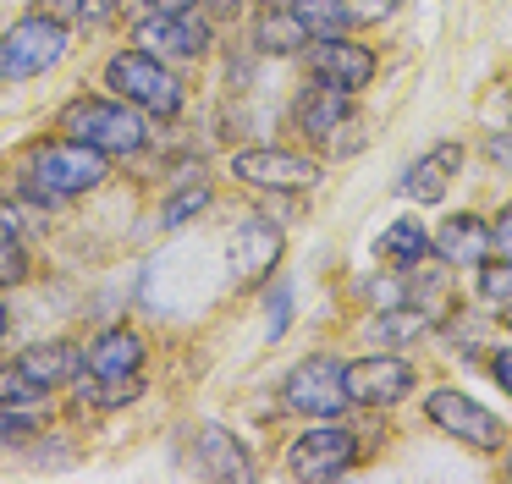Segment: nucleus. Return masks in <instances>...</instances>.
<instances>
[{
  "mask_svg": "<svg viewBox=\"0 0 512 484\" xmlns=\"http://www.w3.org/2000/svg\"><path fill=\"white\" fill-rule=\"evenodd\" d=\"M61 127H67V138L89 143L100 154H138L149 143L144 110L127 105V99H78V105H67Z\"/></svg>",
  "mask_w": 512,
  "mask_h": 484,
  "instance_id": "1",
  "label": "nucleus"
},
{
  "mask_svg": "<svg viewBox=\"0 0 512 484\" xmlns=\"http://www.w3.org/2000/svg\"><path fill=\"white\" fill-rule=\"evenodd\" d=\"M105 83H111V94H122L127 105L144 110V116H177L182 110V83L160 66V55H149V50L111 55Z\"/></svg>",
  "mask_w": 512,
  "mask_h": 484,
  "instance_id": "2",
  "label": "nucleus"
},
{
  "mask_svg": "<svg viewBox=\"0 0 512 484\" xmlns=\"http://www.w3.org/2000/svg\"><path fill=\"white\" fill-rule=\"evenodd\" d=\"M72 33L61 17H45V11H28L12 28L0 33V72L6 77H39L67 55Z\"/></svg>",
  "mask_w": 512,
  "mask_h": 484,
  "instance_id": "3",
  "label": "nucleus"
},
{
  "mask_svg": "<svg viewBox=\"0 0 512 484\" xmlns=\"http://www.w3.org/2000/svg\"><path fill=\"white\" fill-rule=\"evenodd\" d=\"M281 402L292 407V413L303 418H320V424H331L336 413H347V369L336 358H303L298 369L287 374V391H281Z\"/></svg>",
  "mask_w": 512,
  "mask_h": 484,
  "instance_id": "4",
  "label": "nucleus"
},
{
  "mask_svg": "<svg viewBox=\"0 0 512 484\" xmlns=\"http://www.w3.org/2000/svg\"><path fill=\"white\" fill-rule=\"evenodd\" d=\"M105 171H111V154L89 149V143H45V149L34 154V182L50 187L56 198H72V193H89V187L105 182Z\"/></svg>",
  "mask_w": 512,
  "mask_h": 484,
  "instance_id": "5",
  "label": "nucleus"
},
{
  "mask_svg": "<svg viewBox=\"0 0 512 484\" xmlns=\"http://www.w3.org/2000/svg\"><path fill=\"white\" fill-rule=\"evenodd\" d=\"M424 413H430V424H435V429H446V435H457L463 446L501 451V440H507V429H501V418L490 413V407H479L474 396L452 391V385H441V391H430V402H424Z\"/></svg>",
  "mask_w": 512,
  "mask_h": 484,
  "instance_id": "6",
  "label": "nucleus"
},
{
  "mask_svg": "<svg viewBox=\"0 0 512 484\" xmlns=\"http://www.w3.org/2000/svg\"><path fill=\"white\" fill-rule=\"evenodd\" d=\"M232 176L259 193H303V187L320 182V160H303L287 149H243L232 154Z\"/></svg>",
  "mask_w": 512,
  "mask_h": 484,
  "instance_id": "7",
  "label": "nucleus"
},
{
  "mask_svg": "<svg viewBox=\"0 0 512 484\" xmlns=\"http://www.w3.org/2000/svg\"><path fill=\"white\" fill-rule=\"evenodd\" d=\"M358 457V435L342 424H320V429H303L287 451V468L303 473V479H342Z\"/></svg>",
  "mask_w": 512,
  "mask_h": 484,
  "instance_id": "8",
  "label": "nucleus"
},
{
  "mask_svg": "<svg viewBox=\"0 0 512 484\" xmlns=\"http://www.w3.org/2000/svg\"><path fill=\"white\" fill-rule=\"evenodd\" d=\"M413 391V369L408 358H358L347 363V396L364 407H391Z\"/></svg>",
  "mask_w": 512,
  "mask_h": 484,
  "instance_id": "9",
  "label": "nucleus"
},
{
  "mask_svg": "<svg viewBox=\"0 0 512 484\" xmlns=\"http://www.w3.org/2000/svg\"><path fill=\"white\" fill-rule=\"evenodd\" d=\"M309 66H314V77H325V83H342V88H369V77H375V55L364 50V44H353V39H320L309 50Z\"/></svg>",
  "mask_w": 512,
  "mask_h": 484,
  "instance_id": "10",
  "label": "nucleus"
},
{
  "mask_svg": "<svg viewBox=\"0 0 512 484\" xmlns=\"http://www.w3.org/2000/svg\"><path fill=\"white\" fill-rule=\"evenodd\" d=\"M204 44H210V28L204 22H193L188 11H160V17H144L138 22V50L149 55H204Z\"/></svg>",
  "mask_w": 512,
  "mask_h": 484,
  "instance_id": "11",
  "label": "nucleus"
},
{
  "mask_svg": "<svg viewBox=\"0 0 512 484\" xmlns=\"http://www.w3.org/2000/svg\"><path fill=\"white\" fill-rule=\"evenodd\" d=\"M144 369V336L127 325L105 330V336L89 341V352H83V374H100V380H127V374Z\"/></svg>",
  "mask_w": 512,
  "mask_h": 484,
  "instance_id": "12",
  "label": "nucleus"
},
{
  "mask_svg": "<svg viewBox=\"0 0 512 484\" xmlns=\"http://www.w3.org/2000/svg\"><path fill=\"white\" fill-rule=\"evenodd\" d=\"M281 259V226L276 220H243V226L232 231V270L243 275V281H254V275L276 270Z\"/></svg>",
  "mask_w": 512,
  "mask_h": 484,
  "instance_id": "13",
  "label": "nucleus"
},
{
  "mask_svg": "<svg viewBox=\"0 0 512 484\" xmlns=\"http://www.w3.org/2000/svg\"><path fill=\"white\" fill-rule=\"evenodd\" d=\"M347 110H353V88L325 83V77H314V88H303V99H298V121L309 138H331L347 121Z\"/></svg>",
  "mask_w": 512,
  "mask_h": 484,
  "instance_id": "14",
  "label": "nucleus"
},
{
  "mask_svg": "<svg viewBox=\"0 0 512 484\" xmlns=\"http://www.w3.org/2000/svg\"><path fill=\"white\" fill-rule=\"evenodd\" d=\"M457 165H463V143H441V149L424 154L419 165H408L402 198H413V204H441V193H446V182H452Z\"/></svg>",
  "mask_w": 512,
  "mask_h": 484,
  "instance_id": "15",
  "label": "nucleus"
},
{
  "mask_svg": "<svg viewBox=\"0 0 512 484\" xmlns=\"http://www.w3.org/2000/svg\"><path fill=\"white\" fill-rule=\"evenodd\" d=\"M430 248L441 253L446 264H468V270H474V264H485V253H490V226L479 215H452L430 237Z\"/></svg>",
  "mask_w": 512,
  "mask_h": 484,
  "instance_id": "16",
  "label": "nucleus"
},
{
  "mask_svg": "<svg viewBox=\"0 0 512 484\" xmlns=\"http://www.w3.org/2000/svg\"><path fill=\"white\" fill-rule=\"evenodd\" d=\"M17 369H23L34 385H45V391H56V385L78 380V369H83V352H78V347H67V341H39V347H28L23 358H17Z\"/></svg>",
  "mask_w": 512,
  "mask_h": 484,
  "instance_id": "17",
  "label": "nucleus"
},
{
  "mask_svg": "<svg viewBox=\"0 0 512 484\" xmlns=\"http://www.w3.org/2000/svg\"><path fill=\"white\" fill-rule=\"evenodd\" d=\"M199 468L215 473V479H254V462H248V451L237 446L226 429H199Z\"/></svg>",
  "mask_w": 512,
  "mask_h": 484,
  "instance_id": "18",
  "label": "nucleus"
},
{
  "mask_svg": "<svg viewBox=\"0 0 512 484\" xmlns=\"http://www.w3.org/2000/svg\"><path fill=\"white\" fill-rule=\"evenodd\" d=\"M287 11L303 22V33H314V39H336V33H347V0H287Z\"/></svg>",
  "mask_w": 512,
  "mask_h": 484,
  "instance_id": "19",
  "label": "nucleus"
},
{
  "mask_svg": "<svg viewBox=\"0 0 512 484\" xmlns=\"http://www.w3.org/2000/svg\"><path fill=\"white\" fill-rule=\"evenodd\" d=\"M303 39H309V33H303V22L292 17L287 6H281V11H265V17H259V28H254V44H259V50H270V55L303 50Z\"/></svg>",
  "mask_w": 512,
  "mask_h": 484,
  "instance_id": "20",
  "label": "nucleus"
},
{
  "mask_svg": "<svg viewBox=\"0 0 512 484\" xmlns=\"http://www.w3.org/2000/svg\"><path fill=\"white\" fill-rule=\"evenodd\" d=\"M380 253L408 270V264H419L424 253H430V231H424L419 220H391V231L380 237Z\"/></svg>",
  "mask_w": 512,
  "mask_h": 484,
  "instance_id": "21",
  "label": "nucleus"
},
{
  "mask_svg": "<svg viewBox=\"0 0 512 484\" xmlns=\"http://www.w3.org/2000/svg\"><path fill=\"white\" fill-rule=\"evenodd\" d=\"M138 391H144V380H138V374H127V380H100V374H83V380H78V396H83V402H94V407H127Z\"/></svg>",
  "mask_w": 512,
  "mask_h": 484,
  "instance_id": "22",
  "label": "nucleus"
},
{
  "mask_svg": "<svg viewBox=\"0 0 512 484\" xmlns=\"http://www.w3.org/2000/svg\"><path fill=\"white\" fill-rule=\"evenodd\" d=\"M45 402V385H34L23 369H0V407H39Z\"/></svg>",
  "mask_w": 512,
  "mask_h": 484,
  "instance_id": "23",
  "label": "nucleus"
},
{
  "mask_svg": "<svg viewBox=\"0 0 512 484\" xmlns=\"http://www.w3.org/2000/svg\"><path fill=\"white\" fill-rule=\"evenodd\" d=\"M39 435V407H0V446H23Z\"/></svg>",
  "mask_w": 512,
  "mask_h": 484,
  "instance_id": "24",
  "label": "nucleus"
},
{
  "mask_svg": "<svg viewBox=\"0 0 512 484\" xmlns=\"http://www.w3.org/2000/svg\"><path fill=\"white\" fill-rule=\"evenodd\" d=\"M413 336H424V314L419 308H397V314H386V319H375V341H413Z\"/></svg>",
  "mask_w": 512,
  "mask_h": 484,
  "instance_id": "25",
  "label": "nucleus"
},
{
  "mask_svg": "<svg viewBox=\"0 0 512 484\" xmlns=\"http://www.w3.org/2000/svg\"><path fill=\"white\" fill-rule=\"evenodd\" d=\"M204 204H210V187H204V182L182 187V193H177V198H171V204H166V226H182V220H188V215H199Z\"/></svg>",
  "mask_w": 512,
  "mask_h": 484,
  "instance_id": "26",
  "label": "nucleus"
},
{
  "mask_svg": "<svg viewBox=\"0 0 512 484\" xmlns=\"http://www.w3.org/2000/svg\"><path fill=\"white\" fill-rule=\"evenodd\" d=\"M479 297L485 303H512V264H496V270L479 264Z\"/></svg>",
  "mask_w": 512,
  "mask_h": 484,
  "instance_id": "27",
  "label": "nucleus"
},
{
  "mask_svg": "<svg viewBox=\"0 0 512 484\" xmlns=\"http://www.w3.org/2000/svg\"><path fill=\"white\" fill-rule=\"evenodd\" d=\"M265 314H270L265 336H270V341H276V336H287V325H292V292H287V286H276V292H270Z\"/></svg>",
  "mask_w": 512,
  "mask_h": 484,
  "instance_id": "28",
  "label": "nucleus"
},
{
  "mask_svg": "<svg viewBox=\"0 0 512 484\" xmlns=\"http://www.w3.org/2000/svg\"><path fill=\"white\" fill-rule=\"evenodd\" d=\"M28 275V253L17 248V242H0V286H12Z\"/></svg>",
  "mask_w": 512,
  "mask_h": 484,
  "instance_id": "29",
  "label": "nucleus"
},
{
  "mask_svg": "<svg viewBox=\"0 0 512 484\" xmlns=\"http://www.w3.org/2000/svg\"><path fill=\"white\" fill-rule=\"evenodd\" d=\"M490 253H496L501 264H512V209H501V220L490 226Z\"/></svg>",
  "mask_w": 512,
  "mask_h": 484,
  "instance_id": "30",
  "label": "nucleus"
},
{
  "mask_svg": "<svg viewBox=\"0 0 512 484\" xmlns=\"http://www.w3.org/2000/svg\"><path fill=\"white\" fill-rule=\"evenodd\" d=\"M391 11V0H347V17L353 22H380Z\"/></svg>",
  "mask_w": 512,
  "mask_h": 484,
  "instance_id": "31",
  "label": "nucleus"
},
{
  "mask_svg": "<svg viewBox=\"0 0 512 484\" xmlns=\"http://www.w3.org/2000/svg\"><path fill=\"white\" fill-rule=\"evenodd\" d=\"M83 6H89V0H39V11H45V17H83Z\"/></svg>",
  "mask_w": 512,
  "mask_h": 484,
  "instance_id": "32",
  "label": "nucleus"
},
{
  "mask_svg": "<svg viewBox=\"0 0 512 484\" xmlns=\"http://www.w3.org/2000/svg\"><path fill=\"white\" fill-rule=\"evenodd\" d=\"M490 374H496V385L512 396V347H501L496 358H490Z\"/></svg>",
  "mask_w": 512,
  "mask_h": 484,
  "instance_id": "33",
  "label": "nucleus"
},
{
  "mask_svg": "<svg viewBox=\"0 0 512 484\" xmlns=\"http://www.w3.org/2000/svg\"><path fill=\"white\" fill-rule=\"evenodd\" d=\"M17 226H23V220H17V209L0 204V242H17Z\"/></svg>",
  "mask_w": 512,
  "mask_h": 484,
  "instance_id": "34",
  "label": "nucleus"
},
{
  "mask_svg": "<svg viewBox=\"0 0 512 484\" xmlns=\"http://www.w3.org/2000/svg\"><path fill=\"white\" fill-rule=\"evenodd\" d=\"M144 6H149V0H116V11H122V17H127V11H133L138 22H144Z\"/></svg>",
  "mask_w": 512,
  "mask_h": 484,
  "instance_id": "35",
  "label": "nucleus"
},
{
  "mask_svg": "<svg viewBox=\"0 0 512 484\" xmlns=\"http://www.w3.org/2000/svg\"><path fill=\"white\" fill-rule=\"evenodd\" d=\"M155 6H160V11H171V17H177V11H188L193 0H155Z\"/></svg>",
  "mask_w": 512,
  "mask_h": 484,
  "instance_id": "36",
  "label": "nucleus"
},
{
  "mask_svg": "<svg viewBox=\"0 0 512 484\" xmlns=\"http://www.w3.org/2000/svg\"><path fill=\"white\" fill-rule=\"evenodd\" d=\"M6 325H12V319H6V308H0V341H6Z\"/></svg>",
  "mask_w": 512,
  "mask_h": 484,
  "instance_id": "37",
  "label": "nucleus"
},
{
  "mask_svg": "<svg viewBox=\"0 0 512 484\" xmlns=\"http://www.w3.org/2000/svg\"><path fill=\"white\" fill-rule=\"evenodd\" d=\"M0 77H6V72H0Z\"/></svg>",
  "mask_w": 512,
  "mask_h": 484,
  "instance_id": "38",
  "label": "nucleus"
},
{
  "mask_svg": "<svg viewBox=\"0 0 512 484\" xmlns=\"http://www.w3.org/2000/svg\"><path fill=\"white\" fill-rule=\"evenodd\" d=\"M507 473H512V468H507Z\"/></svg>",
  "mask_w": 512,
  "mask_h": 484,
  "instance_id": "39",
  "label": "nucleus"
}]
</instances>
